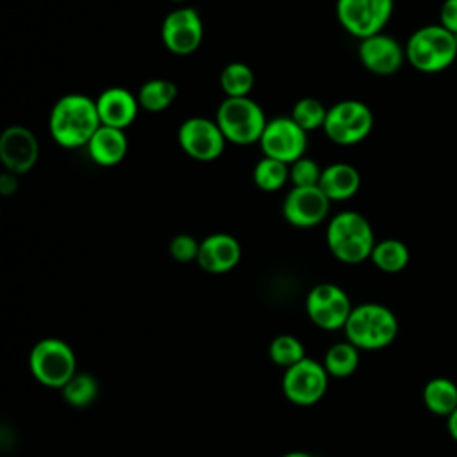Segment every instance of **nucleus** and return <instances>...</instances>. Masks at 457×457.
Instances as JSON below:
<instances>
[{"instance_id": "obj_22", "label": "nucleus", "mask_w": 457, "mask_h": 457, "mask_svg": "<svg viewBox=\"0 0 457 457\" xmlns=\"http://www.w3.org/2000/svg\"><path fill=\"white\" fill-rule=\"evenodd\" d=\"M411 259V252L407 245L400 239L387 237L382 241H377L371 252L370 261L384 273H398L407 268Z\"/></svg>"}, {"instance_id": "obj_28", "label": "nucleus", "mask_w": 457, "mask_h": 457, "mask_svg": "<svg viewBox=\"0 0 457 457\" xmlns=\"http://www.w3.org/2000/svg\"><path fill=\"white\" fill-rule=\"evenodd\" d=\"M328 114V107L323 105L321 100L314 98V96H303L300 98L291 111V118L305 130H316V129H323L325 120Z\"/></svg>"}, {"instance_id": "obj_23", "label": "nucleus", "mask_w": 457, "mask_h": 457, "mask_svg": "<svg viewBox=\"0 0 457 457\" xmlns=\"http://www.w3.org/2000/svg\"><path fill=\"white\" fill-rule=\"evenodd\" d=\"M177 98V86L168 79H148L137 91L141 109L148 112L166 111Z\"/></svg>"}, {"instance_id": "obj_13", "label": "nucleus", "mask_w": 457, "mask_h": 457, "mask_svg": "<svg viewBox=\"0 0 457 457\" xmlns=\"http://www.w3.org/2000/svg\"><path fill=\"white\" fill-rule=\"evenodd\" d=\"M328 373L321 362L305 357L298 364L286 370L282 377V391L286 398L300 407L318 403L327 393Z\"/></svg>"}, {"instance_id": "obj_8", "label": "nucleus", "mask_w": 457, "mask_h": 457, "mask_svg": "<svg viewBox=\"0 0 457 457\" xmlns=\"http://www.w3.org/2000/svg\"><path fill=\"white\" fill-rule=\"evenodd\" d=\"M393 9L395 0H336L339 25L359 41L384 32Z\"/></svg>"}, {"instance_id": "obj_5", "label": "nucleus", "mask_w": 457, "mask_h": 457, "mask_svg": "<svg viewBox=\"0 0 457 457\" xmlns=\"http://www.w3.org/2000/svg\"><path fill=\"white\" fill-rule=\"evenodd\" d=\"M214 120L221 129L227 143L243 146L259 143L268 123L262 107L250 96H225L216 111Z\"/></svg>"}, {"instance_id": "obj_19", "label": "nucleus", "mask_w": 457, "mask_h": 457, "mask_svg": "<svg viewBox=\"0 0 457 457\" xmlns=\"http://www.w3.org/2000/svg\"><path fill=\"white\" fill-rule=\"evenodd\" d=\"M86 150L95 164L102 168H112L125 159L129 152V139L125 130L100 125L86 145Z\"/></svg>"}, {"instance_id": "obj_20", "label": "nucleus", "mask_w": 457, "mask_h": 457, "mask_svg": "<svg viewBox=\"0 0 457 457\" xmlns=\"http://www.w3.org/2000/svg\"><path fill=\"white\" fill-rule=\"evenodd\" d=\"M318 187L330 202H345L359 193L361 173L348 162H332L323 168Z\"/></svg>"}, {"instance_id": "obj_9", "label": "nucleus", "mask_w": 457, "mask_h": 457, "mask_svg": "<svg viewBox=\"0 0 457 457\" xmlns=\"http://www.w3.org/2000/svg\"><path fill=\"white\" fill-rule=\"evenodd\" d=\"M177 141L186 155L202 162L218 159L227 145L216 120L205 116L186 118L177 130Z\"/></svg>"}, {"instance_id": "obj_2", "label": "nucleus", "mask_w": 457, "mask_h": 457, "mask_svg": "<svg viewBox=\"0 0 457 457\" xmlns=\"http://www.w3.org/2000/svg\"><path fill=\"white\" fill-rule=\"evenodd\" d=\"M375 243L371 223L357 211H341L327 225V246L345 264H359L370 259Z\"/></svg>"}, {"instance_id": "obj_6", "label": "nucleus", "mask_w": 457, "mask_h": 457, "mask_svg": "<svg viewBox=\"0 0 457 457\" xmlns=\"http://www.w3.org/2000/svg\"><path fill=\"white\" fill-rule=\"evenodd\" d=\"M29 368L32 377L45 387L62 389L77 373V357L66 341L45 337L32 346Z\"/></svg>"}, {"instance_id": "obj_30", "label": "nucleus", "mask_w": 457, "mask_h": 457, "mask_svg": "<svg viewBox=\"0 0 457 457\" xmlns=\"http://www.w3.org/2000/svg\"><path fill=\"white\" fill-rule=\"evenodd\" d=\"M321 171L323 168H320L314 159L303 155L289 164V182L293 184V187H312L320 184Z\"/></svg>"}, {"instance_id": "obj_24", "label": "nucleus", "mask_w": 457, "mask_h": 457, "mask_svg": "<svg viewBox=\"0 0 457 457\" xmlns=\"http://www.w3.org/2000/svg\"><path fill=\"white\" fill-rule=\"evenodd\" d=\"M220 86L227 98L250 96V91L255 86L253 70L241 61H234L223 66L220 73Z\"/></svg>"}, {"instance_id": "obj_36", "label": "nucleus", "mask_w": 457, "mask_h": 457, "mask_svg": "<svg viewBox=\"0 0 457 457\" xmlns=\"http://www.w3.org/2000/svg\"><path fill=\"white\" fill-rule=\"evenodd\" d=\"M170 2H175V4H182V2H187V0H170Z\"/></svg>"}, {"instance_id": "obj_26", "label": "nucleus", "mask_w": 457, "mask_h": 457, "mask_svg": "<svg viewBox=\"0 0 457 457\" xmlns=\"http://www.w3.org/2000/svg\"><path fill=\"white\" fill-rule=\"evenodd\" d=\"M252 179L261 191H278L289 180V164L262 155L253 166Z\"/></svg>"}, {"instance_id": "obj_31", "label": "nucleus", "mask_w": 457, "mask_h": 457, "mask_svg": "<svg viewBox=\"0 0 457 457\" xmlns=\"http://www.w3.org/2000/svg\"><path fill=\"white\" fill-rule=\"evenodd\" d=\"M198 250H200V241L191 234H177L175 237H171L168 245V252L177 262L196 261Z\"/></svg>"}, {"instance_id": "obj_29", "label": "nucleus", "mask_w": 457, "mask_h": 457, "mask_svg": "<svg viewBox=\"0 0 457 457\" xmlns=\"http://www.w3.org/2000/svg\"><path fill=\"white\" fill-rule=\"evenodd\" d=\"M270 357L277 366L291 368L305 359V348L302 341L291 334H280L270 343Z\"/></svg>"}, {"instance_id": "obj_16", "label": "nucleus", "mask_w": 457, "mask_h": 457, "mask_svg": "<svg viewBox=\"0 0 457 457\" xmlns=\"http://www.w3.org/2000/svg\"><path fill=\"white\" fill-rule=\"evenodd\" d=\"M357 55H359L361 64L368 71L380 75V77L396 73L407 61L405 46L400 45L398 39H395L393 36H389L386 32L361 39Z\"/></svg>"}, {"instance_id": "obj_35", "label": "nucleus", "mask_w": 457, "mask_h": 457, "mask_svg": "<svg viewBox=\"0 0 457 457\" xmlns=\"http://www.w3.org/2000/svg\"><path fill=\"white\" fill-rule=\"evenodd\" d=\"M282 457H314V455H311V453H307V452L295 450V452H287V453H284Z\"/></svg>"}, {"instance_id": "obj_11", "label": "nucleus", "mask_w": 457, "mask_h": 457, "mask_svg": "<svg viewBox=\"0 0 457 457\" xmlns=\"http://www.w3.org/2000/svg\"><path fill=\"white\" fill-rule=\"evenodd\" d=\"M259 146L262 155L293 164L305 155L307 132L291 116H277L268 120Z\"/></svg>"}, {"instance_id": "obj_4", "label": "nucleus", "mask_w": 457, "mask_h": 457, "mask_svg": "<svg viewBox=\"0 0 457 457\" xmlns=\"http://www.w3.org/2000/svg\"><path fill=\"white\" fill-rule=\"evenodd\" d=\"M403 46L407 62L421 73L445 71L457 59V36L439 23L416 29Z\"/></svg>"}, {"instance_id": "obj_34", "label": "nucleus", "mask_w": 457, "mask_h": 457, "mask_svg": "<svg viewBox=\"0 0 457 457\" xmlns=\"http://www.w3.org/2000/svg\"><path fill=\"white\" fill-rule=\"evenodd\" d=\"M446 428H448L450 437L457 443V409L446 418Z\"/></svg>"}, {"instance_id": "obj_21", "label": "nucleus", "mask_w": 457, "mask_h": 457, "mask_svg": "<svg viewBox=\"0 0 457 457\" xmlns=\"http://www.w3.org/2000/svg\"><path fill=\"white\" fill-rule=\"evenodd\" d=\"M428 412L448 418L457 409V384L446 377L430 378L421 393Z\"/></svg>"}, {"instance_id": "obj_33", "label": "nucleus", "mask_w": 457, "mask_h": 457, "mask_svg": "<svg viewBox=\"0 0 457 457\" xmlns=\"http://www.w3.org/2000/svg\"><path fill=\"white\" fill-rule=\"evenodd\" d=\"M20 182H18V175L11 173V171H2L0 173V193L2 196H11L18 191Z\"/></svg>"}, {"instance_id": "obj_18", "label": "nucleus", "mask_w": 457, "mask_h": 457, "mask_svg": "<svg viewBox=\"0 0 457 457\" xmlns=\"http://www.w3.org/2000/svg\"><path fill=\"white\" fill-rule=\"evenodd\" d=\"M96 109L102 125L114 127L125 130L130 127L141 109L137 102V95L130 93L121 86H112L104 89L96 98Z\"/></svg>"}, {"instance_id": "obj_14", "label": "nucleus", "mask_w": 457, "mask_h": 457, "mask_svg": "<svg viewBox=\"0 0 457 457\" xmlns=\"http://www.w3.org/2000/svg\"><path fill=\"white\" fill-rule=\"evenodd\" d=\"M330 204L318 186L291 187L282 202V216L293 227L311 228L325 221Z\"/></svg>"}, {"instance_id": "obj_32", "label": "nucleus", "mask_w": 457, "mask_h": 457, "mask_svg": "<svg viewBox=\"0 0 457 457\" xmlns=\"http://www.w3.org/2000/svg\"><path fill=\"white\" fill-rule=\"evenodd\" d=\"M439 25L457 36V0H443L439 7Z\"/></svg>"}, {"instance_id": "obj_27", "label": "nucleus", "mask_w": 457, "mask_h": 457, "mask_svg": "<svg viewBox=\"0 0 457 457\" xmlns=\"http://www.w3.org/2000/svg\"><path fill=\"white\" fill-rule=\"evenodd\" d=\"M61 391L68 405L80 409L95 402L98 396V382L91 373L77 371Z\"/></svg>"}, {"instance_id": "obj_25", "label": "nucleus", "mask_w": 457, "mask_h": 457, "mask_svg": "<svg viewBox=\"0 0 457 457\" xmlns=\"http://www.w3.org/2000/svg\"><path fill=\"white\" fill-rule=\"evenodd\" d=\"M359 352L361 350L353 346L350 341L336 343L327 350L321 364L327 370L328 377L346 378L353 375L359 366Z\"/></svg>"}, {"instance_id": "obj_7", "label": "nucleus", "mask_w": 457, "mask_h": 457, "mask_svg": "<svg viewBox=\"0 0 457 457\" xmlns=\"http://www.w3.org/2000/svg\"><path fill=\"white\" fill-rule=\"evenodd\" d=\"M373 130V112L361 100H341L328 107V114L323 125L325 136L343 146L357 145L364 141Z\"/></svg>"}, {"instance_id": "obj_1", "label": "nucleus", "mask_w": 457, "mask_h": 457, "mask_svg": "<svg viewBox=\"0 0 457 457\" xmlns=\"http://www.w3.org/2000/svg\"><path fill=\"white\" fill-rule=\"evenodd\" d=\"M102 125L96 102L82 93H66L50 109L48 132L62 148H82Z\"/></svg>"}, {"instance_id": "obj_12", "label": "nucleus", "mask_w": 457, "mask_h": 457, "mask_svg": "<svg viewBox=\"0 0 457 457\" xmlns=\"http://www.w3.org/2000/svg\"><path fill=\"white\" fill-rule=\"evenodd\" d=\"M161 41L173 55H191L204 41V21L196 9L177 7L161 23Z\"/></svg>"}, {"instance_id": "obj_15", "label": "nucleus", "mask_w": 457, "mask_h": 457, "mask_svg": "<svg viewBox=\"0 0 457 457\" xmlns=\"http://www.w3.org/2000/svg\"><path fill=\"white\" fill-rule=\"evenodd\" d=\"M39 159V143L34 132L23 125H11L0 136V161L5 171L29 173Z\"/></svg>"}, {"instance_id": "obj_17", "label": "nucleus", "mask_w": 457, "mask_h": 457, "mask_svg": "<svg viewBox=\"0 0 457 457\" xmlns=\"http://www.w3.org/2000/svg\"><path fill=\"white\" fill-rule=\"evenodd\" d=\"M241 261L239 241L227 232H214L200 241L196 264L212 275H221L234 270Z\"/></svg>"}, {"instance_id": "obj_10", "label": "nucleus", "mask_w": 457, "mask_h": 457, "mask_svg": "<svg viewBox=\"0 0 457 457\" xmlns=\"http://www.w3.org/2000/svg\"><path fill=\"white\" fill-rule=\"evenodd\" d=\"M352 309L346 291L330 282L314 286L305 298V312L309 320L323 330L345 328Z\"/></svg>"}, {"instance_id": "obj_3", "label": "nucleus", "mask_w": 457, "mask_h": 457, "mask_svg": "<svg viewBox=\"0 0 457 457\" xmlns=\"http://www.w3.org/2000/svg\"><path fill=\"white\" fill-rule=\"evenodd\" d=\"M345 336L359 350H382L387 348L398 336V320L395 312L375 302H366L352 309L346 323Z\"/></svg>"}]
</instances>
